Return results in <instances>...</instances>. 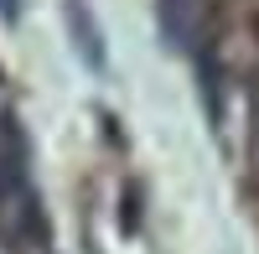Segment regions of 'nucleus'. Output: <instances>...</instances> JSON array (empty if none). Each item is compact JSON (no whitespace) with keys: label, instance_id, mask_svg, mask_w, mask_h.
<instances>
[{"label":"nucleus","instance_id":"1","mask_svg":"<svg viewBox=\"0 0 259 254\" xmlns=\"http://www.w3.org/2000/svg\"><path fill=\"white\" fill-rule=\"evenodd\" d=\"M68 31H73V47H78V57L89 62L94 73H104V36H99V26H94V11L83 6V0H68Z\"/></svg>","mask_w":259,"mask_h":254}]
</instances>
